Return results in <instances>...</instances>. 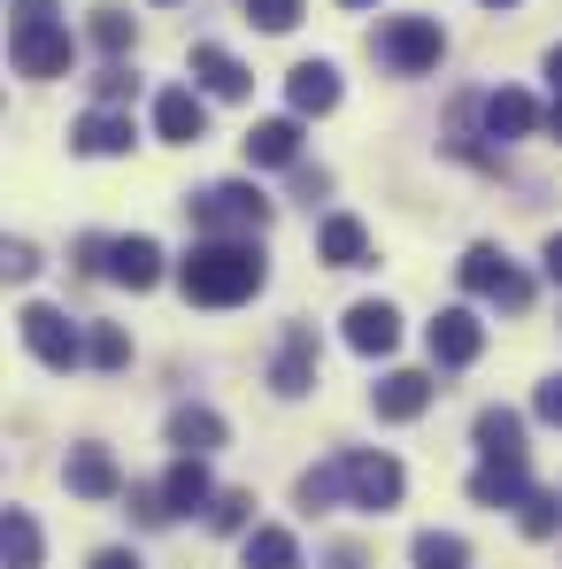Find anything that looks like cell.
Instances as JSON below:
<instances>
[{
	"label": "cell",
	"mask_w": 562,
	"mask_h": 569,
	"mask_svg": "<svg viewBox=\"0 0 562 569\" xmlns=\"http://www.w3.org/2000/svg\"><path fill=\"white\" fill-rule=\"evenodd\" d=\"M170 447H178V455H216V447H224V416L200 408V400L170 408Z\"/></svg>",
	"instance_id": "e0dca14e"
},
{
	"label": "cell",
	"mask_w": 562,
	"mask_h": 569,
	"mask_svg": "<svg viewBox=\"0 0 562 569\" xmlns=\"http://www.w3.org/2000/svg\"><path fill=\"white\" fill-rule=\"evenodd\" d=\"M516 516H524V539H555V531H562V500H555V492H524Z\"/></svg>",
	"instance_id": "f1b7e54d"
},
{
	"label": "cell",
	"mask_w": 562,
	"mask_h": 569,
	"mask_svg": "<svg viewBox=\"0 0 562 569\" xmlns=\"http://www.w3.org/2000/svg\"><path fill=\"white\" fill-rule=\"evenodd\" d=\"M540 262H548V278L562 284V231H555V239H548V254H540Z\"/></svg>",
	"instance_id": "8d00e7d4"
},
{
	"label": "cell",
	"mask_w": 562,
	"mask_h": 569,
	"mask_svg": "<svg viewBox=\"0 0 562 569\" xmlns=\"http://www.w3.org/2000/svg\"><path fill=\"white\" fill-rule=\"evenodd\" d=\"M0 562L8 569H39V523H31L23 508L0 516Z\"/></svg>",
	"instance_id": "cb8c5ba5"
},
{
	"label": "cell",
	"mask_w": 562,
	"mask_h": 569,
	"mask_svg": "<svg viewBox=\"0 0 562 569\" xmlns=\"http://www.w3.org/2000/svg\"><path fill=\"white\" fill-rule=\"evenodd\" d=\"M316 254H324L332 270H363V262H371V231H363L355 216H332V223L316 231Z\"/></svg>",
	"instance_id": "ac0fdd59"
},
{
	"label": "cell",
	"mask_w": 562,
	"mask_h": 569,
	"mask_svg": "<svg viewBox=\"0 0 562 569\" xmlns=\"http://www.w3.org/2000/svg\"><path fill=\"white\" fill-rule=\"evenodd\" d=\"M285 100H293V116H332L339 108V70L332 62H293L285 70Z\"/></svg>",
	"instance_id": "8fae6325"
},
{
	"label": "cell",
	"mask_w": 562,
	"mask_h": 569,
	"mask_svg": "<svg viewBox=\"0 0 562 569\" xmlns=\"http://www.w3.org/2000/svg\"><path fill=\"white\" fill-rule=\"evenodd\" d=\"M371 408L385 423H416V416L432 408V378H424V370H385V378L371 385Z\"/></svg>",
	"instance_id": "30bf717a"
},
{
	"label": "cell",
	"mask_w": 562,
	"mask_h": 569,
	"mask_svg": "<svg viewBox=\"0 0 562 569\" xmlns=\"http://www.w3.org/2000/svg\"><path fill=\"white\" fill-rule=\"evenodd\" d=\"M0 270H8V278H31V270H39L31 239H8V247H0Z\"/></svg>",
	"instance_id": "836d02e7"
},
{
	"label": "cell",
	"mask_w": 562,
	"mask_h": 569,
	"mask_svg": "<svg viewBox=\"0 0 562 569\" xmlns=\"http://www.w3.org/2000/svg\"><path fill=\"white\" fill-rule=\"evenodd\" d=\"M293 500H300V508H339V500H347V455H339V462H324V470H300Z\"/></svg>",
	"instance_id": "4316f807"
},
{
	"label": "cell",
	"mask_w": 562,
	"mask_h": 569,
	"mask_svg": "<svg viewBox=\"0 0 562 569\" xmlns=\"http://www.w3.org/2000/svg\"><path fill=\"white\" fill-rule=\"evenodd\" d=\"M247 16H255L263 31H293V23H300V0H247Z\"/></svg>",
	"instance_id": "d6a6232c"
},
{
	"label": "cell",
	"mask_w": 562,
	"mask_h": 569,
	"mask_svg": "<svg viewBox=\"0 0 562 569\" xmlns=\"http://www.w3.org/2000/svg\"><path fill=\"white\" fill-rule=\"evenodd\" d=\"M86 262H93L100 278L131 284V292H147V284L162 278V247L155 239H86Z\"/></svg>",
	"instance_id": "52a82bcc"
},
{
	"label": "cell",
	"mask_w": 562,
	"mask_h": 569,
	"mask_svg": "<svg viewBox=\"0 0 562 569\" xmlns=\"http://www.w3.org/2000/svg\"><path fill=\"white\" fill-rule=\"evenodd\" d=\"M116 485H124V477H116V462H108L100 447H78V455H70V492H86V500H108Z\"/></svg>",
	"instance_id": "484cf974"
},
{
	"label": "cell",
	"mask_w": 562,
	"mask_h": 569,
	"mask_svg": "<svg viewBox=\"0 0 562 569\" xmlns=\"http://www.w3.org/2000/svg\"><path fill=\"white\" fill-rule=\"evenodd\" d=\"M477 455H485V462L524 455V416H516V408H485V416H477Z\"/></svg>",
	"instance_id": "7402d4cb"
},
{
	"label": "cell",
	"mask_w": 562,
	"mask_h": 569,
	"mask_svg": "<svg viewBox=\"0 0 562 569\" xmlns=\"http://www.w3.org/2000/svg\"><path fill=\"white\" fill-rule=\"evenodd\" d=\"M377 54H385V70H401V78H424V70H440V54H447V31H440L432 16H393V23L377 31Z\"/></svg>",
	"instance_id": "5b68a950"
},
{
	"label": "cell",
	"mask_w": 562,
	"mask_h": 569,
	"mask_svg": "<svg viewBox=\"0 0 562 569\" xmlns=\"http://www.w3.org/2000/svg\"><path fill=\"white\" fill-rule=\"evenodd\" d=\"M548 78H555V93H562V47H555V54H548Z\"/></svg>",
	"instance_id": "74e56055"
},
{
	"label": "cell",
	"mask_w": 562,
	"mask_h": 569,
	"mask_svg": "<svg viewBox=\"0 0 562 569\" xmlns=\"http://www.w3.org/2000/svg\"><path fill=\"white\" fill-rule=\"evenodd\" d=\"M247 162H263V170H285V162H300V123H293V116H270V123H255V131H247Z\"/></svg>",
	"instance_id": "d6986e66"
},
{
	"label": "cell",
	"mask_w": 562,
	"mask_h": 569,
	"mask_svg": "<svg viewBox=\"0 0 562 569\" xmlns=\"http://www.w3.org/2000/svg\"><path fill=\"white\" fill-rule=\"evenodd\" d=\"M93 362H100V370H124V362H131V339H124L116 323H100V331H93Z\"/></svg>",
	"instance_id": "1f68e13d"
},
{
	"label": "cell",
	"mask_w": 562,
	"mask_h": 569,
	"mask_svg": "<svg viewBox=\"0 0 562 569\" xmlns=\"http://www.w3.org/2000/svg\"><path fill=\"white\" fill-rule=\"evenodd\" d=\"M8 62H16V78H62L70 70V31H62L55 0H16Z\"/></svg>",
	"instance_id": "7a4b0ae2"
},
{
	"label": "cell",
	"mask_w": 562,
	"mask_h": 569,
	"mask_svg": "<svg viewBox=\"0 0 562 569\" xmlns=\"http://www.w3.org/2000/svg\"><path fill=\"white\" fill-rule=\"evenodd\" d=\"M532 408H540V423H562V378H548L532 392Z\"/></svg>",
	"instance_id": "e575fe53"
},
{
	"label": "cell",
	"mask_w": 562,
	"mask_h": 569,
	"mask_svg": "<svg viewBox=\"0 0 562 569\" xmlns=\"http://www.w3.org/2000/svg\"><path fill=\"white\" fill-rule=\"evenodd\" d=\"M131 139H139V131H131V116H116V100L93 108V116L70 131V147H78V154H93V162H100V154H131Z\"/></svg>",
	"instance_id": "9a60e30c"
},
{
	"label": "cell",
	"mask_w": 562,
	"mask_h": 569,
	"mask_svg": "<svg viewBox=\"0 0 562 569\" xmlns=\"http://www.w3.org/2000/svg\"><path fill=\"white\" fill-rule=\"evenodd\" d=\"M208 500H216V485L200 470V455H178V470L162 477V508H170V516H193V508H208Z\"/></svg>",
	"instance_id": "44dd1931"
},
{
	"label": "cell",
	"mask_w": 562,
	"mask_h": 569,
	"mask_svg": "<svg viewBox=\"0 0 562 569\" xmlns=\"http://www.w3.org/2000/svg\"><path fill=\"white\" fill-rule=\"evenodd\" d=\"M247 569H300L293 531H278V523H255V531H247Z\"/></svg>",
	"instance_id": "d4e9b609"
},
{
	"label": "cell",
	"mask_w": 562,
	"mask_h": 569,
	"mask_svg": "<svg viewBox=\"0 0 562 569\" xmlns=\"http://www.w3.org/2000/svg\"><path fill=\"white\" fill-rule=\"evenodd\" d=\"M485 8H516V0H485Z\"/></svg>",
	"instance_id": "60d3db41"
},
{
	"label": "cell",
	"mask_w": 562,
	"mask_h": 569,
	"mask_svg": "<svg viewBox=\"0 0 562 569\" xmlns=\"http://www.w3.org/2000/svg\"><path fill=\"white\" fill-rule=\"evenodd\" d=\"M263 278H270V262H263L255 239H200L186 254V270H178L193 308H239V300L263 292Z\"/></svg>",
	"instance_id": "6da1fadb"
},
{
	"label": "cell",
	"mask_w": 562,
	"mask_h": 569,
	"mask_svg": "<svg viewBox=\"0 0 562 569\" xmlns=\"http://www.w3.org/2000/svg\"><path fill=\"white\" fill-rule=\"evenodd\" d=\"M347 347H355V355H393V347H401V316H393L385 300H355V308H347Z\"/></svg>",
	"instance_id": "4fadbf2b"
},
{
	"label": "cell",
	"mask_w": 562,
	"mask_h": 569,
	"mask_svg": "<svg viewBox=\"0 0 562 569\" xmlns=\"http://www.w3.org/2000/svg\"><path fill=\"white\" fill-rule=\"evenodd\" d=\"M16 331H23V347H31L47 370H78V362H93V339H86L62 308H47V300H31V308L16 316Z\"/></svg>",
	"instance_id": "277c9868"
},
{
	"label": "cell",
	"mask_w": 562,
	"mask_h": 569,
	"mask_svg": "<svg viewBox=\"0 0 562 569\" xmlns=\"http://www.w3.org/2000/svg\"><path fill=\"white\" fill-rule=\"evenodd\" d=\"M416 569H470V547L455 539V531H416Z\"/></svg>",
	"instance_id": "83f0119b"
},
{
	"label": "cell",
	"mask_w": 562,
	"mask_h": 569,
	"mask_svg": "<svg viewBox=\"0 0 562 569\" xmlns=\"http://www.w3.org/2000/svg\"><path fill=\"white\" fill-rule=\"evenodd\" d=\"M193 223H200V239H263L270 231V200L255 186H208L193 200Z\"/></svg>",
	"instance_id": "3957f363"
},
{
	"label": "cell",
	"mask_w": 562,
	"mask_h": 569,
	"mask_svg": "<svg viewBox=\"0 0 562 569\" xmlns=\"http://www.w3.org/2000/svg\"><path fill=\"white\" fill-rule=\"evenodd\" d=\"M193 78H200L216 100H239V93H247V70H239L224 47H193Z\"/></svg>",
	"instance_id": "603a6c76"
},
{
	"label": "cell",
	"mask_w": 562,
	"mask_h": 569,
	"mask_svg": "<svg viewBox=\"0 0 562 569\" xmlns=\"http://www.w3.org/2000/svg\"><path fill=\"white\" fill-rule=\"evenodd\" d=\"M93 47L100 54H124L131 47V16L124 8H93Z\"/></svg>",
	"instance_id": "f546056e"
},
{
	"label": "cell",
	"mask_w": 562,
	"mask_h": 569,
	"mask_svg": "<svg viewBox=\"0 0 562 569\" xmlns=\"http://www.w3.org/2000/svg\"><path fill=\"white\" fill-rule=\"evenodd\" d=\"M477 116H485V139H524V131H540V123H548L532 93H485Z\"/></svg>",
	"instance_id": "2e32d148"
},
{
	"label": "cell",
	"mask_w": 562,
	"mask_h": 569,
	"mask_svg": "<svg viewBox=\"0 0 562 569\" xmlns=\"http://www.w3.org/2000/svg\"><path fill=\"white\" fill-rule=\"evenodd\" d=\"M155 131H162L170 147H193V139L208 131V100L193 93V86H170V93L155 100Z\"/></svg>",
	"instance_id": "7c38bea8"
},
{
	"label": "cell",
	"mask_w": 562,
	"mask_h": 569,
	"mask_svg": "<svg viewBox=\"0 0 562 569\" xmlns=\"http://www.w3.org/2000/svg\"><path fill=\"white\" fill-rule=\"evenodd\" d=\"M401 485H408V477H401L393 455H347V500H355V508H377V516L401 508Z\"/></svg>",
	"instance_id": "ba28073f"
},
{
	"label": "cell",
	"mask_w": 562,
	"mask_h": 569,
	"mask_svg": "<svg viewBox=\"0 0 562 569\" xmlns=\"http://www.w3.org/2000/svg\"><path fill=\"white\" fill-rule=\"evenodd\" d=\"M470 492H477L485 508H524V492H532V477H524V455L477 462V477H470Z\"/></svg>",
	"instance_id": "5bb4252c"
},
{
	"label": "cell",
	"mask_w": 562,
	"mask_h": 569,
	"mask_svg": "<svg viewBox=\"0 0 562 569\" xmlns=\"http://www.w3.org/2000/svg\"><path fill=\"white\" fill-rule=\"evenodd\" d=\"M477 355H485V323H477L470 308H440V316H432V362H440V370H470Z\"/></svg>",
	"instance_id": "9c48e42d"
},
{
	"label": "cell",
	"mask_w": 562,
	"mask_h": 569,
	"mask_svg": "<svg viewBox=\"0 0 562 569\" xmlns=\"http://www.w3.org/2000/svg\"><path fill=\"white\" fill-rule=\"evenodd\" d=\"M463 292L501 300V308H532V278H524L501 247H470V254H463Z\"/></svg>",
	"instance_id": "8992f818"
},
{
	"label": "cell",
	"mask_w": 562,
	"mask_h": 569,
	"mask_svg": "<svg viewBox=\"0 0 562 569\" xmlns=\"http://www.w3.org/2000/svg\"><path fill=\"white\" fill-rule=\"evenodd\" d=\"M93 569H139V562H131L124 547H108V555H93Z\"/></svg>",
	"instance_id": "d590c367"
},
{
	"label": "cell",
	"mask_w": 562,
	"mask_h": 569,
	"mask_svg": "<svg viewBox=\"0 0 562 569\" xmlns=\"http://www.w3.org/2000/svg\"><path fill=\"white\" fill-rule=\"evenodd\" d=\"M247 516H255V492H216L208 500V523L216 531H247Z\"/></svg>",
	"instance_id": "4dcf8cb0"
},
{
	"label": "cell",
	"mask_w": 562,
	"mask_h": 569,
	"mask_svg": "<svg viewBox=\"0 0 562 569\" xmlns=\"http://www.w3.org/2000/svg\"><path fill=\"white\" fill-rule=\"evenodd\" d=\"M548 131H555V139H562V93H555V108H548Z\"/></svg>",
	"instance_id": "f35d334b"
},
{
	"label": "cell",
	"mask_w": 562,
	"mask_h": 569,
	"mask_svg": "<svg viewBox=\"0 0 562 569\" xmlns=\"http://www.w3.org/2000/svg\"><path fill=\"white\" fill-rule=\"evenodd\" d=\"M339 8H377V0H339Z\"/></svg>",
	"instance_id": "ab89813d"
},
{
	"label": "cell",
	"mask_w": 562,
	"mask_h": 569,
	"mask_svg": "<svg viewBox=\"0 0 562 569\" xmlns=\"http://www.w3.org/2000/svg\"><path fill=\"white\" fill-rule=\"evenodd\" d=\"M270 385H278L285 400H300V392L316 385V339H308V331H285V347H278V370H270Z\"/></svg>",
	"instance_id": "ffe728a7"
}]
</instances>
